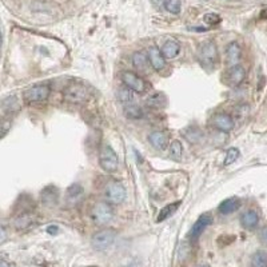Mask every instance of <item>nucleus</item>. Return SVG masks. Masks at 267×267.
<instances>
[{"mask_svg": "<svg viewBox=\"0 0 267 267\" xmlns=\"http://www.w3.org/2000/svg\"><path fill=\"white\" fill-rule=\"evenodd\" d=\"M196 267H210L209 265H199V266H196Z\"/></svg>", "mask_w": 267, "mask_h": 267, "instance_id": "37", "label": "nucleus"}, {"mask_svg": "<svg viewBox=\"0 0 267 267\" xmlns=\"http://www.w3.org/2000/svg\"><path fill=\"white\" fill-rule=\"evenodd\" d=\"M124 114L130 119H142L143 118V110L135 103L124 106Z\"/></svg>", "mask_w": 267, "mask_h": 267, "instance_id": "25", "label": "nucleus"}, {"mask_svg": "<svg viewBox=\"0 0 267 267\" xmlns=\"http://www.w3.org/2000/svg\"><path fill=\"white\" fill-rule=\"evenodd\" d=\"M1 108H3V112H14L16 110H19V100L16 97H8L7 99L3 100L1 103Z\"/></svg>", "mask_w": 267, "mask_h": 267, "instance_id": "26", "label": "nucleus"}, {"mask_svg": "<svg viewBox=\"0 0 267 267\" xmlns=\"http://www.w3.org/2000/svg\"><path fill=\"white\" fill-rule=\"evenodd\" d=\"M239 207H241V200L238 198H228L219 204L218 210L222 215H230V214L235 213Z\"/></svg>", "mask_w": 267, "mask_h": 267, "instance_id": "16", "label": "nucleus"}, {"mask_svg": "<svg viewBox=\"0 0 267 267\" xmlns=\"http://www.w3.org/2000/svg\"><path fill=\"white\" fill-rule=\"evenodd\" d=\"M167 103V97H165V94L162 93H155L150 95V97L147 99V106L151 107V108H163Z\"/></svg>", "mask_w": 267, "mask_h": 267, "instance_id": "22", "label": "nucleus"}, {"mask_svg": "<svg viewBox=\"0 0 267 267\" xmlns=\"http://www.w3.org/2000/svg\"><path fill=\"white\" fill-rule=\"evenodd\" d=\"M182 154H183V147H182V143L179 141L171 142L170 145V155L175 159H180L182 158Z\"/></svg>", "mask_w": 267, "mask_h": 267, "instance_id": "29", "label": "nucleus"}, {"mask_svg": "<svg viewBox=\"0 0 267 267\" xmlns=\"http://www.w3.org/2000/svg\"><path fill=\"white\" fill-rule=\"evenodd\" d=\"M132 64L141 73H148V67H150L151 64L148 55L142 52V51H138V52L132 55Z\"/></svg>", "mask_w": 267, "mask_h": 267, "instance_id": "14", "label": "nucleus"}, {"mask_svg": "<svg viewBox=\"0 0 267 267\" xmlns=\"http://www.w3.org/2000/svg\"><path fill=\"white\" fill-rule=\"evenodd\" d=\"M241 55H242V51H241V47L238 46V43L235 42H231L226 47V56H227V62L231 66H235L238 63L239 59H241Z\"/></svg>", "mask_w": 267, "mask_h": 267, "instance_id": "18", "label": "nucleus"}, {"mask_svg": "<svg viewBox=\"0 0 267 267\" xmlns=\"http://www.w3.org/2000/svg\"><path fill=\"white\" fill-rule=\"evenodd\" d=\"M198 60L200 66L207 71H211L213 68H215L218 63V51L214 42L207 40L200 44L198 47Z\"/></svg>", "mask_w": 267, "mask_h": 267, "instance_id": "1", "label": "nucleus"}, {"mask_svg": "<svg viewBox=\"0 0 267 267\" xmlns=\"http://www.w3.org/2000/svg\"><path fill=\"white\" fill-rule=\"evenodd\" d=\"M150 142L156 150H165L169 146V138L165 132L154 131L150 134Z\"/></svg>", "mask_w": 267, "mask_h": 267, "instance_id": "19", "label": "nucleus"}, {"mask_svg": "<svg viewBox=\"0 0 267 267\" xmlns=\"http://www.w3.org/2000/svg\"><path fill=\"white\" fill-rule=\"evenodd\" d=\"M213 223V217L210 215V214H203V215H200L198 220L193 224V227L190 230L189 237L193 241H196V239L199 238L200 235L203 234V231L206 228L209 227L210 224Z\"/></svg>", "mask_w": 267, "mask_h": 267, "instance_id": "10", "label": "nucleus"}, {"mask_svg": "<svg viewBox=\"0 0 267 267\" xmlns=\"http://www.w3.org/2000/svg\"><path fill=\"white\" fill-rule=\"evenodd\" d=\"M49 97V87L47 84H36L25 90L23 93V100L25 103H38L47 100V97Z\"/></svg>", "mask_w": 267, "mask_h": 267, "instance_id": "5", "label": "nucleus"}, {"mask_svg": "<svg viewBox=\"0 0 267 267\" xmlns=\"http://www.w3.org/2000/svg\"><path fill=\"white\" fill-rule=\"evenodd\" d=\"M56 231H58V227H52V226H51V227H49V234L56 233Z\"/></svg>", "mask_w": 267, "mask_h": 267, "instance_id": "36", "label": "nucleus"}, {"mask_svg": "<svg viewBox=\"0 0 267 267\" xmlns=\"http://www.w3.org/2000/svg\"><path fill=\"white\" fill-rule=\"evenodd\" d=\"M163 5L170 14L178 15L182 8V1L180 0H163Z\"/></svg>", "mask_w": 267, "mask_h": 267, "instance_id": "28", "label": "nucleus"}, {"mask_svg": "<svg viewBox=\"0 0 267 267\" xmlns=\"http://www.w3.org/2000/svg\"><path fill=\"white\" fill-rule=\"evenodd\" d=\"M4 239H5V230L4 227L1 226V243L4 242Z\"/></svg>", "mask_w": 267, "mask_h": 267, "instance_id": "35", "label": "nucleus"}, {"mask_svg": "<svg viewBox=\"0 0 267 267\" xmlns=\"http://www.w3.org/2000/svg\"><path fill=\"white\" fill-rule=\"evenodd\" d=\"M239 158V150L238 148H235V147H233V148H230V150L227 151V154H226V156H224V162L223 165L224 166H230L233 165V163H235V160Z\"/></svg>", "mask_w": 267, "mask_h": 267, "instance_id": "30", "label": "nucleus"}, {"mask_svg": "<svg viewBox=\"0 0 267 267\" xmlns=\"http://www.w3.org/2000/svg\"><path fill=\"white\" fill-rule=\"evenodd\" d=\"M34 222V215L31 213H22L15 219V227L18 230H24Z\"/></svg>", "mask_w": 267, "mask_h": 267, "instance_id": "23", "label": "nucleus"}, {"mask_svg": "<svg viewBox=\"0 0 267 267\" xmlns=\"http://www.w3.org/2000/svg\"><path fill=\"white\" fill-rule=\"evenodd\" d=\"M259 238H261V241H262L263 243H266L267 244V226H265V227L261 230V233H259Z\"/></svg>", "mask_w": 267, "mask_h": 267, "instance_id": "33", "label": "nucleus"}, {"mask_svg": "<svg viewBox=\"0 0 267 267\" xmlns=\"http://www.w3.org/2000/svg\"><path fill=\"white\" fill-rule=\"evenodd\" d=\"M0 267H12V265L7 262L4 258H3V259H1V263H0Z\"/></svg>", "mask_w": 267, "mask_h": 267, "instance_id": "34", "label": "nucleus"}, {"mask_svg": "<svg viewBox=\"0 0 267 267\" xmlns=\"http://www.w3.org/2000/svg\"><path fill=\"white\" fill-rule=\"evenodd\" d=\"M84 195V190L80 185H73L67 189V200L70 203H78Z\"/></svg>", "mask_w": 267, "mask_h": 267, "instance_id": "20", "label": "nucleus"}, {"mask_svg": "<svg viewBox=\"0 0 267 267\" xmlns=\"http://www.w3.org/2000/svg\"><path fill=\"white\" fill-rule=\"evenodd\" d=\"M121 82L124 83V86L128 88H131L132 91H135L138 94L146 93L147 84L145 82V79L141 78L138 73H131V71H124L121 73Z\"/></svg>", "mask_w": 267, "mask_h": 267, "instance_id": "8", "label": "nucleus"}, {"mask_svg": "<svg viewBox=\"0 0 267 267\" xmlns=\"http://www.w3.org/2000/svg\"><path fill=\"white\" fill-rule=\"evenodd\" d=\"M234 119L228 114H223V112H219L215 114L213 117V126L222 132L231 131L234 128Z\"/></svg>", "mask_w": 267, "mask_h": 267, "instance_id": "11", "label": "nucleus"}, {"mask_svg": "<svg viewBox=\"0 0 267 267\" xmlns=\"http://www.w3.org/2000/svg\"><path fill=\"white\" fill-rule=\"evenodd\" d=\"M11 128V121H1V136H5Z\"/></svg>", "mask_w": 267, "mask_h": 267, "instance_id": "32", "label": "nucleus"}, {"mask_svg": "<svg viewBox=\"0 0 267 267\" xmlns=\"http://www.w3.org/2000/svg\"><path fill=\"white\" fill-rule=\"evenodd\" d=\"M106 199L111 204H121L126 199V189L118 180H112L107 185Z\"/></svg>", "mask_w": 267, "mask_h": 267, "instance_id": "7", "label": "nucleus"}, {"mask_svg": "<svg viewBox=\"0 0 267 267\" xmlns=\"http://www.w3.org/2000/svg\"><path fill=\"white\" fill-rule=\"evenodd\" d=\"M251 267H267V253L257 251L251 258Z\"/></svg>", "mask_w": 267, "mask_h": 267, "instance_id": "27", "label": "nucleus"}, {"mask_svg": "<svg viewBox=\"0 0 267 267\" xmlns=\"http://www.w3.org/2000/svg\"><path fill=\"white\" fill-rule=\"evenodd\" d=\"M40 200L46 207H52L58 203L59 200V190L55 186H47L40 193Z\"/></svg>", "mask_w": 267, "mask_h": 267, "instance_id": "13", "label": "nucleus"}, {"mask_svg": "<svg viewBox=\"0 0 267 267\" xmlns=\"http://www.w3.org/2000/svg\"><path fill=\"white\" fill-rule=\"evenodd\" d=\"M203 20L209 25H215L220 22V18H219V15L217 14H206L204 15Z\"/></svg>", "mask_w": 267, "mask_h": 267, "instance_id": "31", "label": "nucleus"}, {"mask_svg": "<svg viewBox=\"0 0 267 267\" xmlns=\"http://www.w3.org/2000/svg\"><path fill=\"white\" fill-rule=\"evenodd\" d=\"M246 78V71L242 66L235 64L228 68L223 76V82L227 84L228 87H238L239 84H242V82Z\"/></svg>", "mask_w": 267, "mask_h": 267, "instance_id": "9", "label": "nucleus"}, {"mask_svg": "<svg viewBox=\"0 0 267 267\" xmlns=\"http://www.w3.org/2000/svg\"><path fill=\"white\" fill-rule=\"evenodd\" d=\"M259 223V215L254 210H248L246 213L242 214L241 217V224L246 230H254Z\"/></svg>", "mask_w": 267, "mask_h": 267, "instance_id": "15", "label": "nucleus"}, {"mask_svg": "<svg viewBox=\"0 0 267 267\" xmlns=\"http://www.w3.org/2000/svg\"><path fill=\"white\" fill-rule=\"evenodd\" d=\"M135 91H132L131 88L126 87H121L119 88V91H118V99H119V102L123 104V106H127V104H132V103H135V95H134Z\"/></svg>", "mask_w": 267, "mask_h": 267, "instance_id": "21", "label": "nucleus"}, {"mask_svg": "<svg viewBox=\"0 0 267 267\" xmlns=\"http://www.w3.org/2000/svg\"><path fill=\"white\" fill-rule=\"evenodd\" d=\"M179 206L180 202H175V203L167 204L166 207H163V209L160 210L159 215H158V222H163V220H166L167 218H170L171 215H172L176 210L179 209Z\"/></svg>", "mask_w": 267, "mask_h": 267, "instance_id": "24", "label": "nucleus"}, {"mask_svg": "<svg viewBox=\"0 0 267 267\" xmlns=\"http://www.w3.org/2000/svg\"><path fill=\"white\" fill-rule=\"evenodd\" d=\"M114 218V210L111 203L108 202H99L94 206L93 209V219L97 224H107L110 223Z\"/></svg>", "mask_w": 267, "mask_h": 267, "instance_id": "6", "label": "nucleus"}, {"mask_svg": "<svg viewBox=\"0 0 267 267\" xmlns=\"http://www.w3.org/2000/svg\"><path fill=\"white\" fill-rule=\"evenodd\" d=\"M162 52H163L166 59L176 58L180 52V44L174 39L167 40V42L163 44V47H162Z\"/></svg>", "mask_w": 267, "mask_h": 267, "instance_id": "17", "label": "nucleus"}, {"mask_svg": "<svg viewBox=\"0 0 267 267\" xmlns=\"http://www.w3.org/2000/svg\"><path fill=\"white\" fill-rule=\"evenodd\" d=\"M99 165L107 172H115L119 167V158L110 145H103L99 151Z\"/></svg>", "mask_w": 267, "mask_h": 267, "instance_id": "2", "label": "nucleus"}, {"mask_svg": "<svg viewBox=\"0 0 267 267\" xmlns=\"http://www.w3.org/2000/svg\"><path fill=\"white\" fill-rule=\"evenodd\" d=\"M147 55H148V59H150V63L152 66L154 70L156 71H160L163 70L166 66V58L162 49H159L156 46H151L148 51H147Z\"/></svg>", "mask_w": 267, "mask_h": 267, "instance_id": "12", "label": "nucleus"}, {"mask_svg": "<svg viewBox=\"0 0 267 267\" xmlns=\"http://www.w3.org/2000/svg\"><path fill=\"white\" fill-rule=\"evenodd\" d=\"M115 238H117L115 230L106 228V230H102L94 235L93 239H91V244L97 251H103V250H107L110 246H112V243L115 242Z\"/></svg>", "mask_w": 267, "mask_h": 267, "instance_id": "4", "label": "nucleus"}, {"mask_svg": "<svg viewBox=\"0 0 267 267\" xmlns=\"http://www.w3.org/2000/svg\"><path fill=\"white\" fill-rule=\"evenodd\" d=\"M63 97L68 103H83L88 99V90L80 83H71L64 88Z\"/></svg>", "mask_w": 267, "mask_h": 267, "instance_id": "3", "label": "nucleus"}]
</instances>
